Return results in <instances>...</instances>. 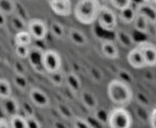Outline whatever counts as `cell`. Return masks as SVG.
Listing matches in <instances>:
<instances>
[{
	"mask_svg": "<svg viewBox=\"0 0 156 128\" xmlns=\"http://www.w3.org/2000/svg\"><path fill=\"white\" fill-rule=\"evenodd\" d=\"M101 7L100 0H78L73 7V14L79 23L92 25L98 19Z\"/></svg>",
	"mask_w": 156,
	"mask_h": 128,
	"instance_id": "1",
	"label": "cell"
},
{
	"mask_svg": "<svg viewBox=\"0 0 156 128\" xmlns=\"http://www.w3.org/2000/svg\"><path fill=\"white\" fill-rule=\"evenodd\" d=\"M107 93L110 100L119 107H126L133 100L131 86L119 79H113L108 84Z\"/></svg>",
	"mask_w": 156,
	"mask_h": 128,
	"instance_id": "2",
	"label": "cell"
},
{
	"mask_svg": "<svg viewBox=\"0 0 156 128\" xmlns=\"http://www.w3.org/2000/svg\"><path fill=\"white\" fill-rule=\"evenodd\" d=\"M133 116L125 107H115L110 111L108 126L110 128H132Z\"/></svg>",
	"mask_w": 156,
	"mask_h": 128,
	"instance_id": "3",
	"label": "cell"
},
{
	"mask_svg": "<svg viewBox=\"0 0 156 128\" xmlns=\"http://www.w3.org/2000/svg\"><path fill=\"white\" fill-rule=\"evenodd\" d=\"M97 21L100 27L104 31L114 32L117 29L118 16L112 8L106 5H101Z\"/></svg>",
	"mask_w": 156,
	"mask_h": 128,
	"instance_id": "4",
	"label": "cell"
},
{
	"mask_svg": "<svg viewBox=\"0 0 156 128\" xmlns=\"http://www.w3.org/2000/svg\"><path fill=\"white\" fill-rule=\"evenodd\" d=\"M42 66L44 71L48 74H53L61 70L62 59L60 55L52 49L44 50L42 56Z\"/></svg>",
	"mask_w": 156,
	"mask_h": 128,
	"instance_id": "5",
	"label": "cell"
},
{
	"mask_svg": "<svg viewBox=\"0 0 156 128\" xmlns=\"http://www.w3.org/2000/svg\"><path fill=\"white\" fill-rule=\"evenodd\" d=\"M27 32L31 35L32 38L37 41L44 40L48 33V25L41 18H31L27 22Z\"/></svg>",
	"mask_w": 156,
	"mask_h": 128,
	"instance_id": "6",
	"label": "cell"
},
{
	"mask_svg": "<svg viewBox=\"0 0 156 128\" xmlns=\"http://www.w3.org/2000/svg\"><path fill=\"white\" fill-rule=\"evenodd\" d=\"M136 47L141 51L144 57L146 66L153 67L156 66V45L150 41H140Z\"/></svg>",
	"mask_w": 156,
	"mask_h": 128,
	"instance_id": "7",
	"label": "cell"
},
{
	"mask_svg": "<svg viewBox=\"0 0 156 128\" xmlns=\"http://www.w3.org/2000/svg\"><path fill=\"white\" fill-rule=\"evenodd\" d=\"M0 108L4 116L8 119L15 116L20 115V104L16 98L12 96L0 99Z\"/></svg>",
	"mask_w": 156,
	"mask_h": 128,
	"instance_id": "8",
	"label": "cell"
},
{
	"mask_svg": "<svg viewBox=\"0 0 156 128\" xmlns=\"http://www.w3.org/2000/svg\"><path fill=\"white\" fill-rule=\"evenodd\" d=\"M49 8L58 16H69L73 13V5L71 0H49Z\"/></svg>",
	"mask_w": 156,
	"mask_h": 128,
	"instance_id": "9",
	"label": "cell"
},
{
	"mask_svg": "<svg viewBox=\"0 0 156 128\" xmlns=\"http://www.w3.org/2000/svg\"><path fill=\"white\" fill-rule=\"evenodd\" d=\"M44 53V49L37 46V45H31L29 55L27 56V61L30 66L36 71L37 73H44L43 66H42V56Z\"/></svg>",
	"mask_w": 156,
	"mask_h": 128,
	"instance_id": "10",
	"label": "cell"
},
{
	"mask_svg": "<svg viewBox=\"0 0 156 128\" xmlns=\"http://www.w3.org/2000/svg\"><path fill=\"white\" fill-rule=\"evenodd\" d=\"M29 101L32 105L37 108H47L50 105V99L48 96L41 89L33 87L28 93Z\"/></svg>",
	"mask_w": 156,
	"mask_h": 128,
	"instance_id": "11",
	"label": "cell"
},
{
	"mask_svg": "<svg viewBox=\"0 0 156 128\" xmlns=\"http://www.w3.org/2000/svg\"><path fill=\"white\" fill-rule=\"evenodd\" d=\"M135 10L138 15L145 17L151 25H156V6L142 1L136 5Z\"/></svg>",
	"mask_w": 156,
	"mask_h": 128,
	"instance_id": "12",
	"label": "cell"
},
{
	"mask_svg": "<svg viewBox=\"0 0 156 128\" xmlns=\"http://www.w3.org/2000/svg\"><path fill=\"white\" fill-rule=\"evenodd\" d=\"M127 61L129 65L135 69H143L146 66V63L141 51L136 47V45L130 49L127 55Z\"/></svg>",
	"mask_w": 156,
	"mask_h": 128,
	"instance_id": "13",
	"label": "cell"
},
{
	"mask_svg": "<svg viewBox=\"0 0 156 128\" xmlns=\"http://www.w3.org/2000/svg\"><path fill=\"white\" fill-rule=\"evenodd\" d=\"M114 35L116 41L124 48L132 49L135 46V41L131 34L123 29H116L114 31Z\"/></svg>",
	"mask_w": 156,
	"mask_h": 128,
	"instance_id": "14",
	"label": "cell"
},
{
	"mask_svg": "<svg viewBox=\"0 0 156 128\" xmlns=\"http://www.w3.org/2000/svg\"><path fill=\"white\" fill-rule=\"evenodd\" d=\"M101 53L102 55L109 59H117L120 56L119 48L116 44L112 40H104L101 43Z\"/></svg>",
	"mask_w": 156,
	"mask_h": 128,
	"instance_id": "15",
	"label": "cell"
},
{
	"mask_svg": "<svg viewBox=\"0 0 156 128\" xmlns=\"http://www.w3.org/2000/svg\"><path fill=\"white\" fill-rule=\"evenodd\" d=\"M80 100L83 106L90 111H95L99 107V103L97 97L89 91H82L80 92Z\"/></svg>",
	"mask_w": 156,
	"mask_h": 128,
	"instance_id": "16",
	"label": "cell"
},
{
	"mask_svg": "<svg viewBox=\"0 0 156 128\" xmlns=\"http://www.w3.org/2000/svg\"><path fill=\"white\" fill-rule=\"evenodd\" d=\"M69 38L74 45L78 46H84L88 44V37L86 35L76 28H70L69 31Z\"/></svg>",
	"mask_w": 156,
	"mask_h": 128,
	"instance_id": "17",
	"label": "cell"
},
{
	"mask_svg": "<svg viewBox=\"0 0 156 128\" xmlns=\"http://www.w3.org/2000/svg\"><path fill=\"white\" fill-rule=\"evenodd\" d=\"M137 15V13H136V10H135V7L132 5L119 11V15H118V18L119 20L123 23V24H126V25H130V24H133L135 17Z\"/></svg>",
	"mask_w": 156,
	"mask_h": 128,
	"instance_id": "18",
	"label": "cell"
},
{
	"mask_svg": "<svg viewBox=\"0 0 156 128\" xmlns=\"http://www.w3.org/2000/svg\"><path fill=\"white\" fill-rule=\"evenodd\" d=\"M65 82L69 89L73 93H78L81 89V81L74 73H69L65 76Z\"/></svg>",
	"mask_w": 156,
	"mask_h": 128,
	"instance_id": "19",
	"label": "cell"
},
{
	"mask_svg": "<svg viewBox=\"0 0 156 128\" xmlns=\"http://www.w3.org/2000/svg\"><path fill=\"white\" fill-rule=\"evenodd\" d=\"M133 25L134 29L136 31H138L139 33L147 34L149 32V26H150L151 24L149 23V21L145 17H144L143 15L137 14Z\"/></svg>",
	"mask_w": 156,
	"mask_h": 128,
	"instance_id": "20",
	"label": "cell"
},
{
	"mask_svg": "<svg viewBox=\"0 0 156 128\" xmlns=\"http://www.w3.org/2000/svg\"><path fill=\"white\" fill-rule=\"evenodd\" d=\"M32 36L31 35L27 32V30H24V31H20L16 33L15 37H14V41H15V45H31L32 43Z\"/></svg>",
	"mask_w": 156,
	"mask_h": 128,
	"instance_id": "21",
	"label": "cell"
},
{
	"mask_svg": "<svg viewBox=\"0 0 156 128\" xmlns=\"http://www.w3.org/2000/svg\"><path fill=\"white\" fill-rule=\"evenodd\" d=\"M48 30L51 32L52 35L57 39H63L65 36V28L63 25L59 22H52L48 26Z\"/></svg>",
	"mask_w": 156,
	"mask_h": 128,
	"instance_id": "22",
	"label": "cell"
},
{
	"mask_svg": "<svg viewBox=\"0 0 156 128\" xmlns=\"http://www.w3.org/2000/svg\"><path fill=\"white\" fill-rule=\"evenodd\" d=\"M57 110L59 113V115L68 121H72L75 117L72 109L64 103H58L57 105Z\"/></svg>",
	"mask_w": 156,
	"mask_h": 128,
	"instance_id": "23",
	"label": "cell"
},
{
	"mask_svg": "<svg viewBox=\"0 0 156 128\" xmlns=\"http://www.w3.org/2000/svg\"><path fill=\"white\" fill-rule=\"evenodd\" d=\"M10 24L11 26L14 30L17 32L20 31H24L27 30V22H26L24 20L23 17H21L20 15H13V17L10 20Z\"/></svg>",
	"mask_w": 156,
	"mask_h": 128,
	"instance_id": "24",
	"label": "cell"
},
{
	"mask_svg": "<svg viewBox=\"0 0 156 128\" xmlns=\"http://www.w3.org/2000/svg\"><path fill=\"white\" fill-rule=\"evenodd\" d=\"M16 10V2L14 0H0V11L5 15H12Z\"/></svg>",
	"mask_w": 156,
	"mask_h": 128,
	"instance_id": "25",
	"label": "cell"
},
{
	"mask_svg": "<svg viewBox=\"0 0 156 128\" xmlns=\"http://www.w3.org/2000/svg\"><path fill=\"white\" fill-rule=\"evenodd\" d=\"M109 116H110V111L102 107H98L94 111V115H93V116L103 126L108 125Z\"/></svg>",
	"mask_w": 156,
	"mask_h": 128,
	"instance_id": "26",
	"label": "cell"
},
{
	"mask_svg": "<svg viewBox=\"0 0 156 128\" xmlns=\"http://www.w3.org/2000/svg\"><path fill=\"white\" fill-rule=\"evenodd\" d=\"M12 96V87L10 83L4 78H0V99Z\"/></svg>",
	"mask_w": 156,
	"mask_h": 128,
	"instance_id": "27",
	"label": "cell"
},
{
	"mask_svg": "<svg viewBox=\"0 0 156 128\" xmlns=\"http://www.w3.org/2000/svg\"><path fill=\"white\" fill-rule=\"evenodd\" d=\"M48 76H49L48 77L49 81L55 86H61L63 85V83L65 82V76L61 70H59L56 73H53V74H48Z\"/></svg>",
	"mask_w": 156,
	"mask_h": 128,
	"instance_id": "28",
	"label": "cell"
},
{
	"mask_svg": "<svg viewBox=\"0 0 156 128\" xmlns=\"http://www.w3.org/2000/svg\"><path fill=\"white\" fill-rule=\"evenodd\" d=\"M11 128H27V122L25 116L21 115L15 116L8 119Z\"/></svg>",
	"mask_w": 156,
	"mask_h": 128,
	"instance_id": "29",
	"label": "cell"
},
{
	"mask_svg": "<svg viewBox=\"0 0 156 128\" xmlns=\"http://www.w3.org/2000/svg\"><path fill=\"white\" fill-rule=\"evenodd\" d=\"M30 46H28V45H15V54L16 55L18 59L24 60V59L27 58V56L29 55V51H30Z\"/></svg>",
	"mask_w": 156,
	"mask_h": 128,
	"instance_id": "30",
	"label": "cell"
},
{
	"mask_svg": "<svg viewBox=\"0 0 156 128\" xmlns=\"http://www.w3.org/2000/svg\"><path fill=\"white\" fill-rule=\"evenodd\" d=\"M20 110H22L25 117L35 116V108L30 101H23L20 105Z\"/></svg>",
	"mask_w": 156,
	"mask_h": 128,
	"instance_id": "31",
	"label": "cell"
},
{
	"mask_svg": "<svg viewBox=\"0 0 156 128\" xmlns=\"http://www.w3.org/2000/svg\"><path fill=\"white\" fill-rule=\"evenodd\" d=\"M14 84L21 91H25L28 87V82L26 78V76L16 75V76L14 77Z\"/></svg>",
	"mask_w": 156,
	"mask_h": 128,
	"instance_id": "32",
	"label": "cell"
},
{
	"mask_svg": "<svg viewBox=\"0 0 156 128\" xmlns=\"http://www.w3.org/2000/svg\"><path fill=\"white\" fill-rule=\"evenodd\" d=\"M132 2L133 0H110L111 5L119 11L132 5Z\"/></svg>",
	"mask_w": 156,
	"mask_h": 128,
	"instance_id": "33",
	"label": "cell"
},
{
	"mask_svg": "<svg viewBox=\"0 0 156 128\" xmlns=\"http://www.w3.org/2000/svg\"><path fill=\"white\" fill-rule=\"evenodd\" d=\"M72 125L74 128H92L90 123L87 121V119L77 116H75L72 120Z\"/></svg>",
	"mask_w": 156,
	"mask_h": 128,
	"instance_id": "34",
	"label": "cell"
},
{
	"mask_svg": "<svg viewBox=\"0 0 156 128\" xmlns=\"http://www.w3.org/2000/svg\"><path fill=\"white\" fill-rule=\"evenodd\" d=\"M118 79L122 81V82H124V83H126V84H128V85H131L133 83V76L129 72L125 71L124 69H121L120 70V72H119V78Z\"/></svg>",
	"mask_w": 156,
	"mask_h": 128,
	"instance_id": "35",
	"label": "cell"
},
{
	"mask_svg": "<svg viewBox=\"0 0 156 128\" xmlns=\"http://www.w3.org/2000/svg\"><path fill=\"white\" fill-rule=\"evenodd\" d=\"M14 71L16 72V75H19V76H26L27 73V68L25 66V65L19 60L16 61L14 63Z\"/></svg>",
	"mask_w": 156,
	"mask_h": 128,
	"instance_id": "36",
	"label": "cell"
},
{
	"mask_svg": "<svg viewBox=\"0 0 156 128\" xmlns=\"http://www.w3.org/2000/svg\"><path fill=\"white\" fill-rule=\"evenodd\" d=\"M27 122V128H41L39 121L35 116L25 117Z\"/></svg>",
	"mask_w": 156,
	"mask_h": 128,
	"instance_id": "37",
	"label": "cell"
},
{
	"mask_svg": "<svg viewBox=\"0 0 156 128\" xmlns=\"http://www.w3.org/2000/svg\"><path fill=\"white\" fill-rule=\"evenodd\" d=\"M148 121L151 128H156V108H154L148 115Z\"/></svg>",
	"mask_w": 156,
	"mask_h": 128,
	"instance_id": "38",
	"label": "cell"
},
{
	"mask_svg": "<svg viewBox=\"0 0 156 128\" xmlns=\"http://www.w3.org/2000/svg\"><path fill=\"white\" fill-rule=\"evenodd\" d=\"M87 121L90 123V125L91 126V127L92 128H101L104 126L101 125V124L93 116H89V117L87 118Z\"/></svg>",
	"mask_w": 156,
	"mask_h": 128,
	"instance_id": "39",
	"label": "cell"
},
{
	"mask_svg": "<svg viewBox=\"0 0 156 128\" xmlns=\"http://www.w3.org/2000/svg\"><path fill=\"white\" fill-rule=\"evenodd\" d=\"M0 128H11L9 120L5 117H0Z\"/></svg>",
	"mask_w": 156,
	"mask_h": 128,
	"instance_id": "40",
	"label": "cell"
},
{
	"mask_svg": "<svg viewBox=\"0 0 156 128\" xmlns=\"http://www.w3.org/2000/svg\"><path fill=\"white\" fill-rule=\"evenodd\" d=\"M7 23V15H5L3 12L0 11V27L5 26Z\"/></svg>",
	"mask_w": 156,
	"mask_h": 128,
	"instance_id": "41",
	"label": "cell"
},
{
	"mask_svg": "<svg viewBox=\"0 0 156 128\" xmlns=\"http://www.w3.org/2000/svg\"><path fill=\"white\" fill-rule=\"evenodd\" d=\"M53 127L54 128H69V126L63 123V122H60V121H55L53 123Z\"/></svg>",
	"mask_w": 156,
	"mask_h": 128,
	"instance_id": "42",
	"label": "cell"
},
{
	"mask_svg": "<svg viewBox=\"0 0 156 128\" xmlns=\"http://www.w3.org/2000/svg\"><path fill=\"white\" fill-rule=\"evenodd\" d=\"M142 1H144L145 3H148V4H151V5L156 6V0H142Z\"/></svg>",
	"mask_w": 156,
	"mask_h": 128,
	"instance_id": "43",
	"label": "cell"
}]
</instances>
